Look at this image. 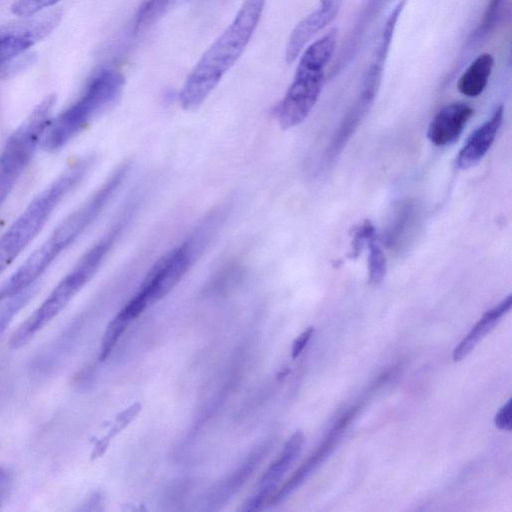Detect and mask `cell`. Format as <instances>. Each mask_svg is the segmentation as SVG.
Masks as SVG:
<instances>
[{
  "instance_id": "1",
  "label": "cell",
  "mask_w": 512,
  "mask_h": 512,
  "mask_svg": "<svg viewBox=\"0 0 512 512\" xmlns=\"http://www.w3.org/2000/svg\"><path fill=\"white\" fill-rule=\"evenodd\" d=\"M129 162L119 165L84 202L54 228L49 237L0 285V302L35 286L38 279L97 220L122 185Z\"/></svg>"
},
{
  "instance_id": "2",
  "label": "cell",
  "mask_w": 512,
  "mask_h": 512,
  "mask_svg": "<svg viewBox=\"0 0 512 512\" xmlns=\"http://www.w3.org/2000/svg\"><path fill=\"white\" fill-rule=\"evenodd\" d=\"M266 0H244L231 24L212 43L187 76L179 103L185 110L198 108L248 45L262 16Z\"/></svg>"
},
{
  "instance_id": "3",
  "label": "cell",
  "mask_w": 512,
  "mask_h": 512,
  "mask_svg": "<svg viewBox=\"0 0 512 512\" xmlns=\"http://www.w3.org/2000/svg\"><path fill=\"white\" fill-rule=\"evenodd\" d=\"M95 161V155L88 154L67 166L0 236V276L36 238L60 203L88 176Z\"/></svg>"
},
{
  "instance_id": "4",
  "label": "cell",
  "mask_w": 512,
  "mask_h": 512,
  "mask_svg": "<svg viewBox=\"0 0 512 512\" xmlns=\"http://www.w3.org/2000/svg\"><path fill=\"white\" fill-rule=\"evenodd\" d=\"M127 221L120 217L77 261L71 270L57 283L41 305L18 327L10 339L14 349L24 346L49 324L97 273Z\"/></svg>"
},
{
  "instance_id": "5",
  "label": "cell",
  "mask_w": 512,
  "mask_h": 512,
  "mask_svg": "<svg viewBox=\"0 0 512 512\" xmlns=\"http://www.w3.org/2000/svg\"><path fill=\"white\" fill-rule=\"evenodd\" d=\"M337 38L338 29L331 28L301 52L293 81L277 110L282 129L302 123L315 106L325 84V68L335 53Z\"/></svg>"
},
{
  "instance_id": "6",
  "label": "cell",
  "mask_w": 512,
  "mask_h": 512,
  "mask_svg": "<svg viewBox=\"0 0 512 512\" xmlns=\"http://www.w3.org/2000/svg\"><path fill=\"white\" fill-rule=\"evenodd\" d=\"M124 82V76L116 70L99 72L73 104L51 119L41 148L47 152H56L66 146L94 118L117 101Z\"/></svg>"
},
{
  "instance_id": "7",
  "label": "cell",
  "mask_w": 512,
  "mask_h": 512,
  "mask_svg": "<svg viewBox=\"0 0 512 512\" xmlns=\"http://www.w3.org/2000/svg\"><path fill=\"white\" fill-rule=\"evenodd\" d=\"M213 224L212 221H206L192 237L162 255L154 263L136 294L120 310L129 321L140 315L146 307L166 296L181 281L193 265L201 247L208 241V229Z\"/></svg>"
},
{
  "instance_id": "8",
  "label": "cell",
  "mask_w": 512,
  "mask_h": 512,
  "mask_svg": "<svg viewBox=\"0 0 512 512\" xmlns=\"http://www.w3.org/2000/svg\"><path fill=\"white\" fill-rule=\"evenodd\" d=\"M56 96L39 102L8 138L0 152V209L29 166L53 118Z\"/></svg>"
},
{
  "instance_id": "9",
  "label": "cell",
  "mask_w": 512,
  "mask_h": 512,
  "mask_svg": "<svg viewBox=\"0 0 512 512\" xmlns=\"http://www.w3.org/2000/svg\"><path fill=\"white\" fill-rule=\"evenodd\" d=\"M62 15L61 9L52 8L0 26V66L16 60L49 36Z\"/></svg>"
},
{
  "instance_id": "10",
  "label": "cell",
  "mask_w": 512,
  "mask_h": 512,
  "mask_svg": "<svg viewBox=\"0 0 512 512\" xmlns=\"http://www.w3.org/2000/svg\"><path fill=\"white\" fill-rule=\"evenodd\" d=\"M406 4L407 0H398L389 12L364 72L361 89L356 101L368 108L373 104L379 90L397 22Z\"/></svg>"
},
{
  "instance_id": "11",
  "label": "cell",
  "mask_w": 512,
  "mask_h": 512,
  "mask_svg": "<svg viewBox=\"0 0 512 512\" xmlns=\"http://www.w3.org/2000/svg\"><path fill=\"white\" fill-rule=\"evenodd\" d=\"M304 443L303 433L298 430L286 441L279 457L275 459L262 475L254 495L243 503L241 511H258L268 503L276 487L287 470L299 456Z\"/></svg>"
},
{
  "instance_id": "12",
  "label": "cell",
  "mask_w": 512,
  "mask_h": 512,
  "mask_svg": "<svg viewBox=\"0 0 512 512\" xmlns=\"http://www.w3.org/2000/svg\"><path fill=\"white\" fill-rule=\"evenodd\" d=\"M320 3V6L303 18L291 32L285 49L287 64L293 63L306 44L337 17L342 0H320Z\"/></svg>"
},
{
  "instance_id": "13",
  "label": "cell",
  "mask_w": 512,
  "mask_h": 512,
  "mask_svg": "<svg viewBox=\"0 0 512 512\" xmlns=\"http://www.w3.org/2000/svg\"><path fill=\"white\" fill-rule=\"evenodd\" d=\"M473 113V108L465 103L457 102L445 105L429 123L427 138L436 146L454 143Z\"/></svg>"
},
{
  "instance_id": "14",
  "label": "cell",
  "mask_w": 512,
  "mask_h": 512,
  "mask_svg": "<svg viewBox=\"0 0 512 512\" xmlns=\"http://www.w3.org/2000/svg\"><path fill=\"white\" fill-rule=\"evenodd\" d=\"M503 115V106H497L491 117L470 134L455 159L459 169L465 170L476 165L486 155L502 125Z\"/></svg>"
},
{
  "instance_id": "15",
  "label": "cell",
  "mask_w": 512,
  "mask_h": 512,
  "mask_svg": "<svg viewBox=\"0 0 512 512\" xmlns=\"http://www.w3.org/2000/svg\"><path fill=\"white\" fill-rule=\"evenodd\" d=\"M351 414L342 418L337 426L330 432L320 447L298 468V470L288 479V481L273 494L268 503L277 505L284 501L293 493L309 475L319 466L326 456L333 449L335 442L339 438L343 428L346 427Z\"/></svg>"
},
{
  "instance_id": "16",
  "label": "cell",
  "mask_w": 512,
  "mask_h": 512,
  "mask_svg": "<svg viewBox=\"0 0 512 512\" xmlns=\"http://www.w3.org/2000/svg\"><path fill=\"white\" fill-rule=\"evenodd\" d=\"M268 446L261 444L228 477L219 482L208 495V505L217 509L224 505L242 487L263 460Z\"/></svg>"
},
{
  "instance_id": "17",
  "label": "cell",
  "mask_w": 512,
  "mask_h": 512,
  "mask_svg": "<svg viewBox=\"0 0 512 512\" xmlns=\"http://www.w3.org/2000/svg\"><path fill=\"white\" fill-rule=\"evenodd\" d=\"M512 306V296L508 295L497 306L487 310L473 326L465 338L454 349L452 357L455 362L464 359L476 345L489 333Z\"/></svg>"
},
{
  "instance_id": "18",
  "label": "cell",
  "mask_w": 512,
  "mask_h": 512,
  "mask_svg": "<svg viewBox=\"0 0 512 512\" xmlns=\"http://www.w3.org/2000/svg\"><path fill=\"white\" fill-rule=\"evenodd\" d=\"M385 1L386 0L366 1V4L363 6V9L361 10V13L353 27V30H351L346 40L345 48H342L337 62H335L332 67L333 74H336V72L342 69L353 57L355 50L357 49L367 27H369L370 23L378 14Z\"/></svg>"
},
{
  "instance_id": "19",
  "label": "cell",
  "mask_w": 512,
  "mask_h": 512,
  "mask_svg": "<svg viewBox=\"0 0 512 512\" xmlns=\"http://www.w3.org/2000/svg\"><path fill=\"white\" fill-rule=\"evenodd\" d=\"M493 66L494 58L490 53L477 56L459 78V92L467 97L479 96L488 84Z\"/></svg>"
},
{
  "instance_id": "20",
  "label": "cell",
  "mask_w": 512,
  "mask_h": 512,
  "mask_svg": "<svg viewBox=\"0 0 512 512\" xmlns=\"http://www.w3.org/2000/svg\"><path fill=\"white\" fill-rule=\"evenodd\" d=\"M369 248L368 256V271L369 283L371 285H378L385 277L387 270V261L385 254L377 241V236L372 237L368 242Z\"/></svg>"
},
{
  "instance_id": "21",
  "label": "cell",
  "mask_w": 512,
  "mask_h": 512,
  "mask_svg": "<svg viewBox=\"0 0 512 512\" xmlns=\"http://www.w3.org/2000/svg\"><path fill=\"white\" fill-rule=\"evenodd\" d=\"M176 0H147L139 9L135 30L140 31L155 22Z\"/></svg>"
},
{
  "instance_id": "22",
  "label": "cell",
  "mask_w": 512,
  "mask_h": 512,
  "mask_svg": "<svg viewBox=\"0 0 512 512\" xmlns=\"http://www.w3.org/2000/svg\"><path fill=\"white\" fill-rule=\"evenodd\" d=\"M128 323L119 313L109 322L101 341L99 360L104 361L110 355Z\"/></svg>"
},
{
  "instance_id": "23",
  "label": "cell",
  "mask_w": 512,
  "mask_h": 512,
  "mask_svg": "<svg viewBox=\"0 0 512 512\" xmlns=\"http://www.w3.org/2000/svg\"><path fill=\"white\" fill-rule=\"evenodd\" d=\"M35 293L34 286L8 299V303L0 310V336L11 323L12 319L28 303Z\"/></svg>"
},
{
  "instance_id": "24",
  "label": "cell",
  "mask_w": 512,
  "mask_h": 512,
  "mask_svg": "<svg viewBox=\"0 0 512 512\" xmlns=\"http://www.w3.org/2000/svg\"><path fill=\"white\" fill-rule=\"evenodd\" d=\"M504 0H490L479 26L474 31L471 41L484 38L496 25Z\"/></svg>"
},
{
  "instance_id": "25",
  "label": "cell",
  "mask_w": 512,
  "mask_h": 512,
  "mask_svg": "<svg viewBox=\"0 0 512 512\" xmlns=\"http://www.w3.org/2000/svg\"><path fill=\"white\" fill-rule=\"evenodd\" d=\"M60 0H14L11 12L22 18L38 14L54 6Z\"/></svg>"
},
{
  "instance_id": "26",
  "label": "cell",
  "mask_w": 512,
  "mask_h": 512,
  "mask_svg": "<svg viewBox=\"0 0 512 512\" xmlns=\"http://www.w3.org/2000/svg\"><path fill=\"white\" fill-rule=\"evenodd\" d=\"M374 236H376V231L373 224L369 220H365L354 230L351 257H357L363 246L367 245V242Z\"/></svg>"
},
{
  "instance_id": "27",
  "label": "cell",
  "mask_w": 512,
  "mask_h": 512,
  "mask_svg": "<svg viewBox=\"0 0 512 512\" xmlns=\"http://www.w3.org/2000/svg\"><path fill=\"white\" fill-rule=\"evenodd\" d=\"M410 214H411V206L405 205L402 208V210L400 211L393 227L387 233L386 241H387L388 245H392L401 236L402 232L405 230V227L407 226V222L409 221Z\"/></svg>"
},
{
  "instance_id": "28",
  "label": "cell",
  "mask_w": 512,
  "mask_h": 512,
  "mask_svg": "<svg viewBox=\"0 0 512 512\" xmlns=\"http://www.w3.org/2000/svg\"><path fill=\"white\" fill-rule=\"evenodd\" d=\"M495 426L501 430L510 431L512 428V406L511 399L504 404L494 418Z\"/></svg>"
},
{
  "instance_id": "29",
  "label": "cell",
  "mask_w": 512,
  "mask_h": 512,
  "mask_svg": "<svg viewBox=\"0 0 512 512\" xmlns=\"http://www.w3.org/2000/svg\"><path fill=\"white\" fill-rule=\"evenodd\" d=\"M314 332V327H308L293 342L291 356L296 359L306 347Z\"/></svg>"
},
{
  "instance_id": "30",
  "label": "cell",
  "mask_w": 512,
  "mask_h": 512,
  "mask_svg": "<svg viewBox=\"0 0 512 512\" xmlns=\"http://www.w3.org/2000/svg\"><path fill=\"white\" fill-rule=\"evenodd\" d=\"M11 488V476L9 472L0 466V505L4 502Z\"/></svg>"
},
{
  "instance_id": "31",
  "label": "cell",
  "mask_w": 512,
  "mask_h": 512,
  "mask_svg": "<svg viewBox=\"0 0 512 512\" xmlns=\"http://www.w3.org/2000/svg\"><path fill=\"white\" fill-rule=\"evenodd\" d=\"M28 63L25 59L24 60H14L12 62H9L7 64H4L0 66V79L6 78L9 75L15 73L16 71L20 70L23 64Z\"/></svg>"
}]
</instances>
